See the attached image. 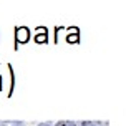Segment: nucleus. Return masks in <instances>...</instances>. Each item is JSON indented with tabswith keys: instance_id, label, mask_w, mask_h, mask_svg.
Listing matches in <instances>:
<instances>
[{
	"instance_id": "1",
	"label": "nucleus",
	"mask_w": 126,
	"mask_h": 126,
	"mask_svg": "<svg viewBox=\"0 0 126 126\" xmlns=\"http://www.w3.org/2000/svg\"><path fill=\"white\" fill-rule=\"evenodd\" d=\"M15 37H17V42H18V43H25L27 40H28V37H30V32H28V28H25V27H18V28L15 30Z\"/></svg>"
},
{
	"instance_id": "5",
	"label": "nucleus",
	"mask_w": 126,
	"mask_h": 126,
	"mask_svg": "<svg viewBox=\"0 0 126 126\" xmlns=\"http://www.w3.org/2000/svg\"><path fill=\"white\" fill-rule=\"evenodd\" d=\"M40 126H55V125H51V123H42Z\"/></svg>"
},
{
	"instance_id": "3",
	"label": "nucleus",
	"mask_w": 126,
	"mask_h": 126,
	"mask_svg": "<svg viewBox=\"0 0 126 126\" xmlns=\"http://www.w3.org/2000/svg\"><path fill=\"white\" fill-rule=\"evenodd\" d=\"M66 40H68L70 43H73V42H78V32L73 28V30H71V33H70L68 37H66Z\"/></svg>"
},
{
	"instance_id": "4",
	"label": "nucleus",
	"mask_w": 126,
	"mask_h": 126,
	"mask_svg": "<svg viewBox=\"0 0 126 126\" xmlns=\"http://www.w3.org/2000/svg\"><path fill=\"white\" fill-rule=\"evenodd\" d=\"M55 126H68V123H66V121H58Z\"/></svg>"
},
{
	"instance_id": "6",
	"label": "nucleus",
	"mask_w": 126,
	"mask_h": 126,
	"mask_svg": "<svg viewBox=\"0 0 126 126\" xmlns=\"http://www.w3.org/2000/svg\"><path fill=\"white\" fill-rule=\"evenodd\" d=\"M0 126H2V123H0Z\"/></svg>"
},
{
	"instance_id": "2",
	"label": "nucleus",
	"mask_w": 126,
	"mask_h": 126,
	"mask_svg": "<svg viewBox=\"0 0 126 126\" xmlns=\"http://www.w3.org/2000/svg\"><path fill=\"white\" fill-rule=\"evenodd\" d=\"M47 30H45V28H38L37 30V37H35V40H37L38 43H45V42H47Z\"/></svg>"
}]
</instances>
